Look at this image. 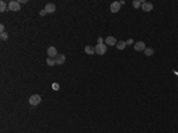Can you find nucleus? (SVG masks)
<instances>
[{
    "instance_id": "7",
    "label": "nucleus",
    "mask_w": 178,
    "mask_h": 133,
    "mask_svg": "<svg viewBox=\"0 0 178 133\" xmlns=\"http://www.w3.org/2000/svg\"><path fill=\"white\" fill-rule=\"evenodd\" d=\"M134 49H135V51H145L146 45H145L144 42H137L134 44Z\"/></svg>"
},
{
    "instance_id": "16",
    "label": "nucleus",
    "mask_w": 178,
    "mask_h": 133,
    "mask_svg": "<svg viewBox=\"0 0 178 133\" xmlns=\"http://www.w3.org/2000/svg\"><path fill=\"white\" fill-rule=\"evenodd\" d=\"M46 63H48V65H50V67H52V65H55V58H51V57H49V58L46 59Z\"/></svg>"
},
{
    "instance_id": "12",
    "label": "nucleus",
    "mask_w": 178,
    "mask_h": 133,
    "mask_svg": "<svg viewBox=\"0 0 178 133\" xmlns=\"http://www.w3.org/2000/svg\"><path fill=\"white\" fill-rule=\"evenodd\" d=\"M144 2H145V1H142V0H134V1L132 2V5H133V7H134V8H139V7H140Z\"/></svg>"
},
{
    "instance_id": "13",
    "label": "nucleus",
    "mask_w": 178,
    "mask_h": 133,
    "mask_svg": "<svg viewBox=\"0 0 178 133\" xmlns=\"http://www.w3.org/2000/svg\"><path fill=\"white\" fill-rule=\"evenodd\" d=\"M126 42H123V41H119L118 43H116V48L119 49V50H123L125 48H126Z\"/></svg>"
},
{
    "instance_id": "1",
    "label": "nucleus",
    "mask_w": 178,
    "mask_h": 133,
    "mask_svg": "<svg viewBox=\"0 0 178 133\" xmlns=\"http://www.w3.org/2000/svg\"><path fill=\"white\" fill-rule=\"evenodd\" d=\"M28 101H30V105H32V106H37V105L41 104L42 98H41V95L35 94V95H31V98H30Z\"/></svg>"
},
{
    "instance_id": "6",
    "label": "nucleus",
    "mask_w": 178,
    "mask_h": 133,
    "mask_svg": "<svg viewBox=\"0 0 178 133\" xmlns=\"http://www.w3.org/2000/svg\"><path fill=\"white\" fill-rule=\"evenodd\" d=\"M64 62H65V56L62 55V54H58L55 57V63L57 65H61V64H63Z\"/></svg>"
},
{
    "instance_id": "2",
    "label": "nucleus",
    "mask_w": 178,
    "mask_h": 133,
    "mask_svg": "<svg viewBox=\"0 0 178 133\" xmlns=\"http://www.w3.org/2000/svg\"><path fill=\"white\" fill-rule=\"evenodd\" d=\"M8 10L10 11H19L20 10V2L19 1H15L12 0L8 2Z\"/></svg>"
},
{
    "instance_id": "19",
    "label": "nucleus",
    "mask_w": 178,
    "mask_h": 133,
    "mask_svg": "<svg viewBox=\"0 0 178 133\" xmlns=\"http://www.w3.org/2000/svg\"><path fill=\"white\" fill-rule=\"evenodd\" d=\"M97 44H103V39H102V37H99V38H97Z\"/></svg>"
},
{
    "instance_id": "4",
    "label": "nucleus",
    "mask_w": 178,
    "mask_h": 133,
    "mask_svg": "<svg viewBox=\"0 0 178 133\" xmlns=\"http://www.w3.org/2000/svg\"><path fill=\"white\" fill-rule=\"evenodd\" d=\"M46 52H48V56L51 57V58H55L56 56L58 55V54H57V49H56L55 46H49Z\"/></svg>"
},
{
    "instance_id": "5",
    "label": "nucleus",
    "mask_w": 178,
    "mask_h": 133,
    "mask_svg": "<svg viewBox=\"0 0 178 133\" xmlns=\"http://www.w3.org/2000/svg\"><path fill=\"white\" fill-rule=\"evenodd\" d=\"M120 6H121V5H120L119 1H114V2L110 4V11H112L113 13H116V12H119Z\"/></svg>"
},
{
    "instance_id": "14",
    "label": "nucleus",
    "mask_w": 178,
    "mask_h": 133,
    "mask_svg": "<svg viewBox=\"0 0 178 133\" xmlns=\"http://www.w3.org/2000/svg\"><path fill=\"white\" fill-rule=\"evenodd\" d=\"M144 52H145V55H146V56H152V55L154 54V50H153L152 48H146Z\"/></svg>"
},
{
    "instance_id": "18",
    "label": "nucleus",
    "mask_w": 178,
    "mask_h": 133,
    "mask_svg": "<svg viewBox=\"0 0 178 133\" xmlns=\"http://www.w3.org/2000/svg\"><path fill=\"white\" fill-rule=\"evenodd\" d=\"M52 89H54V90H58V89H59V84H58V83H54V84H52Z\"/></svg>"
},
{
    "instance_id": "10",
    "label": "nucleus",
    "mask_w": 178,
    "mask_h": 133,
    "mask_svg": "<svg viewBox=\"0 0 178 133\" xmlns=\"http://www.w3.org/2000/svg\"><path fill=\"white\" fill-rule=\"evenodd\" d=\"M45 11L48 12V13H54L56 11V6L54 4H46V6H45Z\"/></svg>"
},
{
    "instance_id": "8",
    "label": "nucleus",
    "mask_w": 178,
    "mask_h": 133,
    "mask_svg": "<svg viewBox=\"0 0 178 133\" xmlns=\"http://www.w3.org/2000/svg\"><path fill=\"white\" fill-rule=\"evenodd\" d=\"M116 43H118V41L113 36H109L106 38V45H116Z\"/></svg>"
},
{
    "instance_id": "21",
    "label": "nucleus",
    "mask_w": 178,
    "mask_h": 133,
    "mask_svg": "<svg viewBox=\"0 0 178 133\" xmlns=\"http://www.w3.org/2000/svg\"><path fill=\"white\" fill-rule=\"evenodd\" d=\"M46 13H48V12L45 11V8H44V10H42L41 12H39V14H41V15H45V14H46Z\"/></svg>"
},
{
    "instance_id": "11",
    "label": "nucleus",
    "mask_w": 178,
    "mask_h": 133,
    "mask_svg": "<svg viewBox=\"0 0 178 133\" xmlns=\"http://www.w3.org/2000/svg\"><path fill=\"white\" fill-rule=\"evenodd\" d=\"M84 51H85V54H88V55H94V54H95V48H93V46H90V45H87V46L84 48Z\"/></svg>"
},
{
    "instance_id": "20",
    "label": "nucleus",
    "mask_w": 178,
    "mask_h": 133,
    "mask_svg": "<svg viewBox=\"0 0 178 133\" xmlns=\"http://www.w3.org/2000/svg\"><path fill=\"white\" fill-rule=\"evenodd\" d=\"M126 44H128V45H131V44H133V39L132 38H129L127 42H126Z\"/></svg>"
},
{
    "instance_id": "3",
    "label": "nucleus",
    "mask_w": 178,
    "mask_h": 133,
    "mask_svg": "<svg viewBox=\"0 0 178 133\" xmlns=\"http://www.w3.org/2000/svg\"><path fill=\"white\" fill-rule=\"evenodd\" d=\"M107 51V45L106 44H96L95 46V54L97 55H103Z\"/></svg>"
},
{
    "instance_id": "15",
    "label": "nucleus",
    "mask_w": 178,
    "mask_h": 133,
    "mask_svg": "<svg viewBox=\"0 0 178 133\" xmlns=\"http://www.w3.org/2000/svg\"><path fill=\"white\" fill-rule=\"evenodd\" d=\"M6 7H7V6H6V2H5L4 0H1V1H0V11H1V12L6 11Z\"/></svg>"
},
{
    "instance_id": "22",
    "label": "nucleus",
    "mask_w": 178,
    "mask_h": 133,
    "mask_svg": "<svg viewBox=\"0 0 178 133\" xmlns=\"http://www.w3.org/2000/svg\"><path fill=\"white\" fill-rule=\"evenodd\" d=\"M0 31H1V33H2V32H5V26H4V24H1V25H0Z\"/></svg>"
},
{
    "instance_id": "17",
    "label": "nucleus",
    "mask_w": 178,
    "mask_h": 133,
    "mask_svg": "<svg viewBox=\"0 0 178 133\" xmlns=\"http://www.w3.org/2000/svg\"><path fill=\"white\" fill-rule=\"evenodd\" d=\"M0 38H1L2 41H6V39H8V35H7L6 32H2V33L0 35Z\"/></svg>"
},
{
    "instance_id": "9",
    "label": "nucleus",
    "mask_w": 178,
    "mask_h": 133,
    "mask_svg": "<svg viewBox=\"0 0 178 133\" xmlns=\"http://www.w3.org/2000/svg\"><path fill=\"white\" fill-rule=\"evenodd\" d=\"M141 8L145 11V12H150L153 10V5L151 4V2H144L142 5H141Z\"/></svg>"
}]
</instances>
